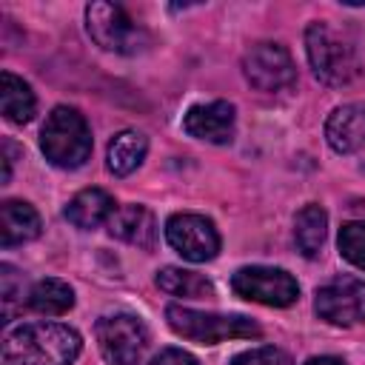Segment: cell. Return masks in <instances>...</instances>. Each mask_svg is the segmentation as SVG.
I'll return each instance as SVG.
<instances>
[{"label": "cell", "instance_id": "ac0fdd59", "mask_svg": "<svg viewBox=\"0 0 365 365\" xmlns=\"http://www.w3.org/2000/svg\"><path fill=\"white\" fill-rule=\"evenodd\" d=\"M157 285H160V291H165L171 297H182V299H211L214 297L211 279H205L197 271H185V268H174V265H165L163 271H157Z\"/></svg>", "mask_w": 365, "mask_h": 365}, {"label": "cell", "instance_id": "44dd1931", "mask_svg": "<svg viewBox=\"0 0 365 365\" xmlns=\"http://www.w3.org/2000/svg\"><path fill=\"white\" fill-rule=\"evenodd\" d=\"M339 254L365 271V222H345L339 228Z\"/></svg>", "mask_w": 365, "mask_h": 365}, {"label": "cell", "instance_id": "8992f818", "mask_svg": "<svg viewBox=\"0 0 365 365\" xmlns=\"http://www.w3.org/2000/svg\"><path fill=\"white\" fill-rule=\"evenodd\" d=\"M231 288L237 297L271 305V308H285L294 305L299 297L297 279L282 271V268H268V265H245L231 277Z\"/></svg>", "mask_w": 365, "mask_h": 365}, {"label": "cell", "instance_id": "603a6c76", "mask_svg": "<svg viewBox=\"0 0 365 365\" xmlns=\"http://www.w3.org/2000/svg\"><path fill=\"white\" fill-rule=\"evenodd\" d=\"M231 365H291V356L274 345H262V348H251L242 351L231 359Z\"/></svg>", "mask_w": 365, "mask_h": 365}, {"label": "cell", "instance_id": "5b68a950", "mask_svg": "<svg viewBox=\"0 0 365 365\" xmlns=\"http://www.w3.org/2000/svg\"><path fill=\"white\" fill-rule=\"evenodd\" d=\"M86 29L100 48L117 51V54H137L151 43L148 31L137 26L123 6L103 3V0L86 6Z\"/></svg>", "mask_w": 365, "mask_h": 365}, {"label": "cell", "instance_id": "9a60e30c", "mask_svg": "<svg viewBox=\"0 0 365 365\" xmlns=\"http://www.w3.org/2000/svg\"><path fill=\"white\" fill-rule=\"evenodd\" d=\"M114 211H117V205L108 191L86 188L77 197H71V202L66 205V220L77 228H97L100 222H108Z\"/></svg>", "mask_w": 365, "mask_h": 365}, {"label": "cell", "instance_id": "30bf717a", "mask_svg": "<svg viewBox=\"0 0 365 365\" xmlns=\"http://www.w3.org/2000/svg\"><path fill=\"white\" fill-rule=\"evenodd\" d=\"M165 240L188 262L214 259L220 251V234L214 222L200 214H171L165 222Z\"/></svg>", "mask_w": 365, "mask_h": 365}, {"label": "cell", "instance_id": "6da1fadb", "mask_svg": "<svg viewBox=\"0 0 365 365\" xmlns=\"http://www.w3.org/2000/svg\"><path fill=\"white\" fill-rule=\"evenodd\" d=\"M83 348L74 328L60 322H29L6 334L3 365H71Z\"/></svg>", "mask_w": 365, "mask_h": 365}, {"label": "cell", "instance_id": "8fae6325", "mask_svg": "<svg viewBox=\"0 0 365 365\" xmlns=\"http://www.w3.org/2000/svg\"><path fill=\"white\" fill-rule=\"evenodd\" d=\"M234 106L225 100H214V103H202V106H191L182 117V128L205 143L214 145H225L234 140Z\"/></svg>", "mask_w": 365, "mask_h": 365}, {"label": "cell", "instance_id": "5bb4252c", "mask_svg": "<svg viewBox=\"0 0 365 365\" xmlns=\"http://www.w3.org/2000/svg\"><path fill=\"white\" fill-rule=\"evenodd\" d=\"M40 234V214L23 200H6L0 205V242L3 248L29 242Z\"/></svg>", "mask_w": 365, "mask_h": 365}, {"label": "cell", "instance_id": "d6986e66", "mask_svg": "<svg viewBox=\"0 0 365 365\" xmlns=\"http://www.w3.org/2000/svg\"><path fill=\"white\" fill-rule=\"evenodd\" d=\"M74 305V291L68 282L63 279H40L31 291H29V308L37 311V314H46V317H60L66 311H71Z\"/></svg>", "mask_w": 365, "mask_h": 365}, {"label": "cell", "instance_id": "7a4b0ae2", "mask_svg": "<svg viewBox=\"0 0 365 365\" xmlns=\"http://www.w3.org/2000/svg\"><path fill=\"white\" fill-rule=\"evenodd\" d=\"M40 148L57 168H80L91 157V128L71 106H57L40 131Z\"/></svg>", "mask_w": 365, "mask_h": 365}, {"label": "cell", "instance_id": "7c38bea8", "mask_svg": "<svg viewBox=\"0 0 365 365\" xmlns=\"http://www.w3.org/2000/svg\"><path fill=\"white\" fill-rule=\"evenodd\" d=\"M325 140L339 154H354L365 148V103H348L334 108L325 123Z\"/></svg>", "mask_w": 365, "mask_h": 365}, {"label": "cell", "instance_id": "7402d4cb", "mask_svg": "<svg viewBox=\"0 0 365 365\" xmlns=\"http://www.w3.org/2000/svg\"><path fill=\"white\" fill-rule=\"evenodd\" d=\"M0 294H3V317H6L3 322H9L14 305H17L20 297H23V277H20L17 268H11L9 262L0 265Z\"/></svg>", "mask_w": 365, "mask_h": 365}, {"label": "cell", "instance_id": "ffe728a7", "mask_svg": "<svg viewBox=\"0 0 365 365\" xmlns=\"http://www.w3.org/2000/svg\"><path fill=\"white\" fill-rule=\"evenodd\" d=\"M325 231H328V214L314 202L305 205L294 220V240H297V248L305 257L319 254V248L325 242Z\"/></svg>", "mask_w": 365, "mask_h": 365}, {"label": "cell", "instance_id": "d4e9b609", "mask_svg": "<svg viewBox=\"0 0 365 365\" xmlns=\"http://www.w3.org/2000/svg\"><path fill=\"white\" fill-rule=\"evenodd\" d=\"M305 365H345L339 356H311Z\"/></svg>", "mask_w": 365, "mask_h": 365}, {"label": "cell", "instance_id": "52a82bcc", "mask_svg": "<svg viewBox=\"0 0 365 365\" xmlns=\"http://www.w3.org/2000/svg\"><path fill=\"white\" fill-rule=\"evenodd\" d=\"M94 336H97L100 354L111 365H137L148 345L145 325L131 314H108L97 319Z\"/></svg>", "mask_w": 365, "mask_h": 365}, {"label": "cell", "instance_id": "2e32d148", "mask_svg": "<svg viewBox=\"0 0 365 365\" xmlns=\"http://www.w3.org/2000/svg\"><path fill=\"white\" fill-rule=\"evenodd\" d=\"M0 108L9 123H29L37 111V97L26 80L11 71L0 74Z\"/></svg>", "mask_w": 365, "mask_h": 365}, {"label": "cell", "instance_id": "277c9868", "mask_svg": "<svg viewBox=\"0 0 365 365\" xmlns=\"http://www.w3.org/2000/svg\"><path fill=\"white\" fill-rule=\"evenodd\" d=\"M305 51L314 74L328 86H348L359 74L354 46L328 23H311L305 29Z\"/></svg>", "mask_w": 365, "mask_h": 365}, {"label": "cell", "instance_id": "ba28073f", "mask_svg": "<svg viewBox=\"0 0 365 365\" xmlns=\"http://www.w3.org/2000/svg\"><path fill=\"white\" fill-rule=\"evenodd\" d=\"M242 74L257 91H265V94L285 91L297 83V68L288 48L271 40L254 43L242 54Z\"/></svg>", "mask_w": 365, "mask_h": 365}, {"label": "cell", "instance_id": "cb8c5ba5", "mask_svg": "<svg viewBox=\"0 0 365 365\" xmlns=\"http://www.w3.org/2000/svg\"><path fill=\"white\" fill-rule=\"evenodd\" d=\"M148 365H200L188 351H182V348H165V351H160Z\"/></svg>", "mask_w": 365, "mask_h": 365}, {"label": "cell", "instance_id": "4fadbf2b", "mask_svg": "<svg viewBox=\"0 0 365 365\" xmlns=\"http://www.w3.org/2000/svg\"><path fill=\"white\" fill-rule=\"evenodd\" d=\"M108 231L137 248H154L157 242V222L145 205H120L108 220Z\"/></svg>", "mask_w": 365, "mask_h": 365}, {"label": "cell", "instance_id": "e0dca14e", "mask_svg": "<svg viewBox=\"0 0 365 365\" xmlns=\"http://www.w3.org/2000/svg\"><path fill=\"white\" fill-rule=\"evenodd\" d=\"M145 151H148V140H145L140 131L125 128V131H120V134L108 143L106 165H108L111 174L125 177V174H131V171L145 160Z\"/></svg>", "mask_w": 365, "mask_h": 365}, {"label": "cell", "instance_id": "3957f363", "mask_svg": "<svg viewBox=\"0 0 365 365\" xmlns=\"http://www.w3.org/2000/svg\"><path fill=\"white\" fill-rule=\"evenodd\" d=\"M165 319L174 334L200 345H220L225 339H257L262 331L242 314H205L185 305H168Z\"/></svg>", "mask_w": 365, "mask_h": 365}, {"label": "cell", "instance_id": "9c48e42d", "mask_svg": "<svg viewBox=\"0 0 365 365\" xmlns=\"http://www.w3.org/2000/svg\"><path fill=\"white\" fill-rule=\"evenodd\" d=\"M317 314L334 325L365 322V282L351 274H339L322 288H317Z\"/></svg>", "mask_w": 365, "mask_h": 365}]
</instances>
